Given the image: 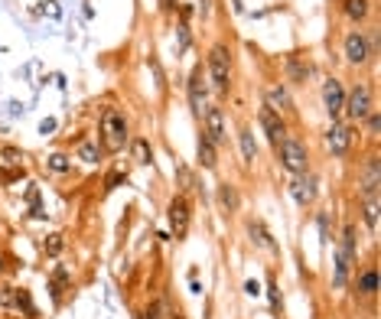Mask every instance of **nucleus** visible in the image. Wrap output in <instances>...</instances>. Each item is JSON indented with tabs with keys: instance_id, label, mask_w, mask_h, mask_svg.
<instances>
[{
	"instance_id": "obj_1",
	"label": "nucleus",
	"mask_w": 381,
	"mask_h": 319,
	"mask_svg": "<svg viewBox=\"0 0 381 319\" xmlns=\"http://www.w3.org/2000/svg\"><path fill=\"white\" fill-rule=\"evenodd\" d=\"M98 147L105 153H121L124 144L130 140V128H127V117L117 111V107H108L101 114V128H98Z\"/></svg>"
},
{
	"instance_id": "obj_2",
	"label": "nucleus",
	"mask_w": 381,
	"mask_h": 319,
	"mask_svg": "<svg viewBox=\"0 0 381 319\" xmlns=\"http://www.w3.org/2000/svg\"><path fill=\"white\" fill-rule=\"evenodd\" d=\"M274 150H277L280 166H284L287 173H294V176H303V173H310V150H307V144H303V140L284 137Z\"/></svg>"
},
{
	"instance_id": "obj_3",
	"label": "nucleus",
	"mask_w": 381,
	"mask_h": 319,
	"mask_svg": "<svg viewBox=\"0 0 381 319\" xmlns=\"http://www.w3.org/2000/svg\"><path fill=\"white\" fill-rule=\"evenodd\" d=\"M209 75L219 95H228L232 88V49L225 43H215L209 49Z\"/></svg>"
},
{
	"instance_id": "obj_4",
	"label": "nucleus",
	"mask_w": 381,
	"mask_h": 319,
	"mask_svg": "<svg viewBox=\"0 0 381 319\" xmlns=\"http://www.w3.org/2000/svg\"><path fill=\"white\" fill-rule=\"evenodd\" d=\"M369 111H375V88L369 82H359L355 88L346 92V105H342V114L349 117L352 124H362Z\"/></svg>"
},
{
	"instance_id": "obj_5",
	"label": "nucleus",
	"mask_w": 381,
	"mask_h": 319,
	"mask_svg": "<svg viewBox=\"0 0 381 319\" xmlns=\"http://www.w3.org/2000/svg\"><path fill=\"white\" fill-rule=\"evenodd\" d=\"M167 218H169V228H173V238H176V241H180V238H186V232H189V222H192V202L183 196V192L169 199Z\"/></svg>"
},
{
	"instance_id": "obj_6",
	"label": "nucleus",
	"mask_w": 381,
	"mask_h": 319,
	"mask_svg": "<svg viewBox=\"0 0 381 319\" xmlns=\"http://www.w3.org/2000/svg\"><path fill=\"white\" fill-rule=\"evenodd\" d=\"M186 92H189V107H192V114L202 117V114H205V107H209V85H205V69H202V65H196V69H192Z\"/></svg>"
},
{
	"instance_id": "obj_7",
	"label": "nucleus",
	"mask_w": 381,
	"mask_h": 319,
	"mask_svg": "<svg viewBox=\"0 0 381 319\" xmlns=\"http://www.w3.org/2000/svg\"><path fill=\"white\" fill-rule=\"evenodd\" d=\"M342 53H346V59H349L352 65H365L375 55V49H371L369 36L362 30H352L349 36H346V43H342Z\"/></svg>"
},
{
	"instance_id": "obj_8",
	"label": "nucleus",
	"mask_w": 381,
	"mask_h": 319,
	"mask_svg": "<svg viewBox=\"0 0 381 319\" xmlns=\"http://www.w3.org/2000/svg\"><path fill=\"white\" fill-rule=\"evenodd\" d=\"M202 134L215 144V147H222L225 137H228V130H225V114L222 107H205V114H202Z\"/></svg>"
},
{
	"instance_id": "obj_9",
	"label": "nucleus",
	"mask_w": 381,
	"mask_h": 319,
	"mask_svg": "<svg viewBox=\"0 0 381 319\" xmlns=\"http://www.w3.org/2000/svg\"><path fill=\"white\" fill-rule=\"evenodd\" d=\"M342 105H346V85L339 78H326L323 82V107H326V114L336 121L342 114Z\"/></svg>"
},
{
	"instance_id": "obj_10",
	"label": "nucleus",
	"mask_w": 381,
	"mask_h": 319,
	"mask_svg": "<svg viewBox=\"0 0 381 319\" xmlns=\"http://www.w3.org/2000/svg\"><path fill=\"white\" fill-rule=\"evenodd\" d=\"M352 140H355V134H352L346 124H339V121H332L326 130V147L336 153V157H349L352 150Z\"/></svg>"
},
{
	"instance_id": "obj_11",
	"label": "nucleus",
	"mask_w": 381,
	"mask_h": 319,
	"mask_svg": "<svg viewBox=\"0 0 381 319\" xmlns=\"http://www.w3.org/2000/svg\"><path fill=\"white\" fill-rule=\"evenodd\" d=\"M257 121H261V128H264L267 140H271L274 147H277V144H280V140H284V137H290V134H287L284 117H280V114H274L271 107H261V114H257Z\"/></svg>"
},
{
	"instance_id": "obj_12",
	"label": "nucleus",
	"mask_w": 381,
	"mask_h": 319,
	"mask_svg": "<svg viewBox=\"0 0 381 319\" xmlns=\"http://www.w3.org/2000/svg\"><path fill=\"white\" fill-rule=\"evenodd\" d=\"M284 65H287V78L296 82V85H307L310 75H313V62H310L303 53H290Z\"/></svg>"
},
{
	"instance_id": "obj_13",
	"label": "nucleus",
	"mask_w": 381,
	"mask_h": 319,
	"mask_svg": "<svg viewBox=\"0 0 381 319\" xmlns=\"http://www.w3.org/2000/svg\"><path fill=\"white\" fill-rule=\"evenodd\" d=\"M375 293H378V267L369 264L359 277H355V297L359 300H375Z\"/></svg>"
},
{
	"instance_id": "obj_14",
	"label": "nucleus",
	"mask_w": 381,
	"mask_h": 319,
	"mask_svg": "<svg viewBox=\"0 0 381 319\" xmlns=\"http://www.w3.org/2000/svg\"><path fill=\"white\" fill-rule=\"evenodd\" d=\"M264 107H271L274 114H287L294 101H290V92L284 85H267L264 88Z\"/></svg>"
},
{
	"instance_id": "obj_15",
	"label": "nucleus",
	"mask_w": 381,
	"mask_h": 319,
	"mask_svg": "<svg viewBox=\"0 0 381 319\" xmlns=\"http://www.w3.org/2000/svg\"><path fill=\"white\" fill-rule=\"evenodd\" d=\"M290 192H294V199L300 205H310L313 199H316V180H313L310 173H303V176H294V182H290Z\"/></svg>"
},
{
	"instance_id": "obj_16",
	"label": "nucleus",
	"mask_w": 381,
	"mask_h": 319,
	"mask_svg": "<svg viewBox=\"0 0 381 319\" xmlns=\"http://www.w3.org/2000/svg\"><path fill=\"white\" fill-rule=\"evenodd\" d=\"M215 144H212L205 134H199V144H196V153H199V163H202V170H215L219 166V153H215Z\"/></svg>"
},
{
	"instance_id": "obj_17",
	"label": "nucleus",
	"mask_w": 381,
	"mask_h": 319,
	"mask_svg": "<svg viewBox=\"0 0 381 319\" xmlns=\"http://www.w3.org/2000/svg\"><path fill=\"white\" fill-rule=\"evenodd\" d=\"M362 192H365L369 199H378V157H375V153L365 160V182H362Z\"/></svg>"
},
{
	"instance_id": "obj_18",
	"label": "nucleus",
	"mask_w": 381,
	"mask_h": 319,
	"mask_svg": "<svg viewBox=\"0 0 381 319\" xmlns=\"http://www.w3.org/2000/svg\"><path fill=\"white\" fill-rule=\"evenodd\" d=\"M342 13H346V17H349L352 23L369 20V13H371V0H342Z\"/></svg>"
},
{
	"instance_id": "obj_19",
	"label": "nucleus",
	"mask_w": 381,
	"mask_h": 319,
	"mask_svg": "<svg viewBox=\"0 0 381 319\" xmlns=\"http://www.w3.org/2000/svg\"><path fill=\"white\" fill-rule=\"evenodd\" d=\"M130 160H134V163H140V166L153 163V147H150L147 137H134V140H130Z\"/></svg>"
},
{
	"instance_id": "obj_20",
	"label": "nucleus",
	"mask_w": 381,
	"mask_h": 319,
	"mask_svg": "<svg viewBox=\"0 0 381 319\" xmlns=\"http://www.w3.org/2000/svg\"><path fill=\"white\" fill-rule=\"evenodd\" d=\"M219 205H222L225 212H238L242 199H238V189H235L232 182H219Z\"/></svg>"
},
{
	"instance_id": "obj_21",
	"label": "nucleus",
	"mask_w": 381,
	"mask_h": 319,
	"mask_svg": "<svg viewBox=\"0 0 381 319\" xmlns=\"http://www.w3.org/2000/svg\"><path fill=\"white\" fill-rule=\"evenodd\" d=\"M105 150L98 147L95 140H78V147H75V157L82 160V163H98Z\"/></svg>"
},
{
	"instance_id": "obj_22",
	"label": "nucleus",
	"mask_w": 381,
	"mask_h": 319,
	"mask_svg": "<svg viewBox=\"0 0 381 319\" xmlns=\"http://www.w3.org/2000/svg\"><path fill=\"white\" fill-rule=\"evenodd\" d=\"M49 290H53V303H62L65 290H69V270L65 267H59L53 274V280H49Z\"/></svg>"
},
{
	"instance_id": "obj_23",
	"label": "nucleus",
	"mask_w": 381,
	"mask_h": 319,
	"mask_svg": "<svg viewBox=\"0 0 381 319\" xmlns=\"http://www.w3.org/2000/svg\"><path fill=\"white\" fill-rule=\"evenodd\" d=\"M248 232H251V241L257 248H267V251H277V245L271 241V234H267V228L261 222H248Z\"/></svg>"
},
{
	"instance_id": "obj_24",
	"label": "nucleus",
	"mask_w": 381,
	"mask_h": 319,
	"mask_svg": "<svg viewBox=\"0 0 381 319\" xmlns=\"http://www.w3.org/2000/svg\"><path fill=\"white\" fill-rule=\"evenodd\" d=\"M339 255H346L355 261V225H346L339 234Z\"/></svg>"
},
{
	"instance_id": "obj_25",
	"label": "nucleus",
	"mask_w": 381,
	"mask_h": 319,
	"mask_svg": "<svg viewBox=\"0 0 381 319\" xmlns=\"http://www.w3.org/2000/svg\"><path fill=\"white\" fill-rule=\"evenodd\" d=\"M46 166H49V173L65 176V173H72V157H69V153H53V157L46 160Z\"/></svg>"
},
{
	"instance_id": "obj_26",
	"label": "nucleus",
	"mask_w": 381,
	"mask_h": 319,
	"mask_svg": "<svg viewBox=\"0 0 381 319\" xmlns=\"http://www.w3.org/2000/svg\"><path fill=\"white\" fill-rule=\"evenodd\" d=\"M242 153H244V163H254L257 160V144H254V134H251V128H242Z\"/></svg>"
},
{
	"instance_id": "obj_27",
	"label": "nucleus",
	"mask_w": 381,
	"mask_h": 319,
	"mask_svg": "<svg viewBox=\"0 0 381 319\" xmlns=\"http://www.w3.org/2000/svg\"><path fill=\"white\" fill-rule=\"evenodd\" d=\"M62 248H65V238L59 232L42 238V251H46V257H59V255H62Z\"/></svg>"
},
{
	"instance_id": "obj_28",
	"label": "nucleus",
	"mask_w": 381,
	"mask_h": 319,
	"mask_svg": "<svg viewBox=\"0 0 381 319\" xmlns=\"http://www.w3.org/2000/svg\"><path fill=\"white\" fill-rule=\"evenodd\" d=\"M176 182H180L183 192H192V189H196V176H192L189 166H176Z\"/></svg>"
},
{
	"instance_id": "obj_29",
	"label": "nucleus",
	"mask_w": 381,
	"mask_h": 319,
	"mask_svg": "<svg viewBox=\"0 0 381 319\" xmlns=\"http://www.w3.org/2000/svg\"><path fill=\"white\" fill-rule=\"evenodd\" d=\"M17 309H23L26 316H36V307H33V300H30V290L17 287Z\"/></svg>"
},
{
	"instance_id": "obj_30",
	"label": "nucleus",
	"mask_w": 381,
	"mask_h": 319,
	"mask_svg": "<svg viewBox=\"0 0 381 319\" xmlns=\"http://www.w3.org/2000/svg\"><path fill=\"white\" fill-rule=\"evenodd\" d=\"M0 157H3V163H17V166H20V163H23V150L10 147V144H0Z\"/></svg>"
},
{
	"instance_id": "obj_31",
	"label": "nucleus",
	"mask_w": 381,
	"mask_h": 319,
	"mask_svg": "<svg viewBox=\"0 0 381 319\" xmlns=\"http://www.w3.org/2000/svg\"><path fill=\"white\" fill-rule=\"evenodd\" d=\"M0 307H3V309H17V287H10V284H3V287H0Z\"/></svg>"
},
{
	"instance_id": "obj_32",
	"label": "nucleus",
	"mask_w": 381,
	"mask_h": 319,
	"mask_svg": "<svg viewBox=\"0 0 381 319\" xmlns=\"http://www.w3.org/2000/svg\"><path fill=\"white\" fill-rule=\"evenodd\" d=\"M365 222H369L371 232L378 228V199H369V205H365Z\"/></svg>"
},
{
	"instance_id": "obj_33",
	"label": "nucleus",
	"mask_w": 381,
	"mask_h": 319,
	"mask_svg": "<svg viewBox=\"0 0 381 319\" xmlns=\"http://www.w3.org/2000/svg\"><path fill=\"white\" fill-rule=\"evenodd\" d=\"M365 124H369V137H371V140H378V130H381V114H378V111H369Z\"/></svg>"
},
{
	"instance_id": "obj_34",
	"label": "nucleus",
	"mask_w": 381,
	"mask_h": 319,
	"mask_svg": "<svg viewBox=\"0 0 381 319\" xmlns=\"http://www.w3.org/2000/svg\"><path fill=\"white\" fill-rule=\"evenodd\" d=\"M127 180V170H117V173H111V176H108L105 180V192H111L117 186V182H124Z\"/></svg>"
},
{
	"instance_id": "obj_35",
	"label": "nucleus",
	"mask_w": 381,
	"mask_h": 319,
	"mask_svg": "<svg viewBox=\"0 0 381 319\" xmlns=\"http://www.w3.org/2000/svg\"><path fill=\"white\" fill-rule=\"evenodd\" d=\"M267 293H271V307H280V293H277V280L274 277H267Z\"/></svg>"
},
{
	"instance_id": "obj_36",
	"label": "nucleus",
	"mask_w": 381,
	"mask_h": 319,
	"mask_svg": "<svg viewBox=\"0 0 381 319\" xmlns=\"http://www.w3.org/2000/svg\"><path fill=\"white\" fill-rule=\"evenodd\" d=\"M144 319H163V303H150L144 309Z\"/></svg>"
},
{
	"instance_id": "obj_37",
	"label": "nucleus",
	"mask_w": 381,
	"mask_h": 319,
	"mask_svg": "<svg viewBox=\"0 0 381 319\" xmlns=\"http://www.w3.org/2000/svg\"><path fill=\"white\" fill-rule=\"evenodd\" d=\"M160 3H163V10H167V13L180 10V0H160Z\"/></svg>"
},
{
	"instance_id": "obj_38",
	"label": "nucleus",
	"mask_w": 381,
	"mask_h": 319,
	"mask_svg": "<svg viewBox=\"0 0 381 319\" xmlns=\"http://www.w3.org/2000/svg\"><path fill=\"white\" fill-rule=\"evenodd\" d=\"M244 290H248V293H251V297H257V293H261V287H257V284H254V280H248V284H244Z\"/></svg>"
},
{
	"instance_id": "obj_39",
	"label": "nucleus",
	"mask_w": 381,
	"mask_h": 319,
	"mask_svg": "<svg viewBox=\"0 0 381 319\" xmlns=\"http://www.w3.org/2000/svg\"><path fill=\"white\" fill-rule=\"evenodd\" d=\"M167 319H186V316H183V313H169Z\"/></svg>"
},
{
	"instance_id": "obj_40",
	"label": "nucleus",
	"mask_w": 381,
	"mask_h": 319,
	"mask_svg": "<svg viewBox=\"0 0 381 319\" xmlns=\"http://www.w3.org/2000/svg\"><path fill=\"white\" fill-rule=\"evenodd\" d=\"M3 270H7V264H3V257H0V274H3Z\"/></svg>"
}]
</instances>
